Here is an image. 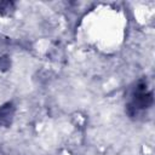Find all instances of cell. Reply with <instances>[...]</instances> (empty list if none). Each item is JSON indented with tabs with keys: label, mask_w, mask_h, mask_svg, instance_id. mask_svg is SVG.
<instances>
[{
	"label": "cell",
	"mask_w": 155,
	"mask_h": 155,
	"mask_svg": "<svg viewBox=\"0 0 155 155\" xmlns=\"http://www.w3.org/2000/svg\"><path fill=\"white\" fill-rule=\"evenodd\" d=\"M153 104V92L148 91L145 80H139L132 91L131 99L127 104V113L130 116H137Z\"/></svg>",
	"instance_id": "1"
},
{
	"label": "cell",
	"mask_w": 155,
	"mask_h": 155,
	"mask_svg": "<svg viewBox=\"0 0 155 155\" xmlns=\"http://www.w3.org/2000/svg\"><path fill=\"white\" fill-rule=\"evenodd\" d=\"M13 105L12 103H6L0 107V126H8L13 116Z\"/></svg>",
	"instance_id": "2"
}]
</instances>
